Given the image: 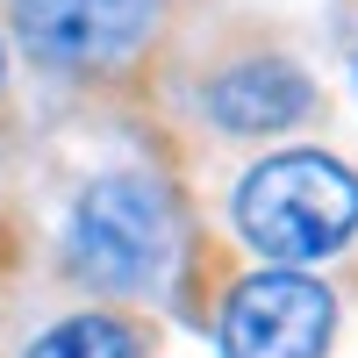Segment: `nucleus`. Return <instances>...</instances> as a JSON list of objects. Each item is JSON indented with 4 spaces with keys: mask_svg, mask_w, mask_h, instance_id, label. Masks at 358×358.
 <instances>
[{
    "mask_svg": "<svg viewBox=\"0 0 358 358\" xmlns=\"http://www.w3.org/2000/svg\"><path fill=\"white\" fill-rule=\"evenodd\" d=\"M15 29L43 65H115L143 43L151 0H15Z\"/></svg>",
    "mask_w": 358,
    "mask_h": 358,
    "instance_id": "20e7f679",
    "label": "nucleus"
},
{
    "mask_svg": "<svg viewBox=\"0 0 358 358\" xmlns=\"http://www.w3.org/2000/svg\"><path fill=\"white\" fill-rule=\"evenodd\" d=\"M330 322L337 308L308 273H258L222 308V358H322Z\"/></svg>",
    "mask_w": 358,
    "mask_h": 358,
    "instance_id": "7ed1b4c3",
    "label": "nucleus"
},
{
    "mask_svg": "<svg viewBox=\"0 0 358 358\" xmlns=\"http://www.w3.org/2000/svg\"><path fill=\"white\" fill-rule=\"evenodd\" d=\"M236 229L265 258H322L358 229V179L322 151H280L236 187Z\"/></svg>",
    "mask_w": 358,
    "mask_h": 358,
    "instance_id": "f257e3e1",
    "label": "nucleus"
},
{
    "mask_svg": "<svg viewBox=\"0 0 358 358\" xmlns=\"http://www.w3.org/2000/svg\"><path fill=\"white\" fill-rule=\"evenodd\" d=\"M172 258V201L143 172L94 179L72 208V265L94 287H151Z\"/></svg>",
    "mask_w": 358,
    "mask_h": 358,
    "instance_id": "f03ea898",
    "label": "nucleus"
},
{
    "mask_svg": "<svg viewBox=\"0 0 358 358\" xmlns=\"http://www.w3.org/2000/svg\"><path fill=\"white\" fill-rule=\"evenodd\" d=\"M208 115H215L222 129H287L308 115V79L280 65V57H251V65H229L215 86H208Z\"/></svg>",
    "mask_w": 358,
    "mask_h": 358,
    "instance_id": "39448f33",
    "label": "nucleus"
},
{
    "mask_svg": "<svg viewBox=\"0 0 358 358\" xmlns=\"http://www.w3.org/2000/svg\"><path fill=\"white\" fill-rule=\"evenodd\" d=\"M29 358H136V337L115 315H72L29 344Z\"/></svg>",
    "mask_w": 358,
    "mask_h": 358,
    "instance_id": "423d86ee",
    "label": "nucleus"
}]
</instances>
